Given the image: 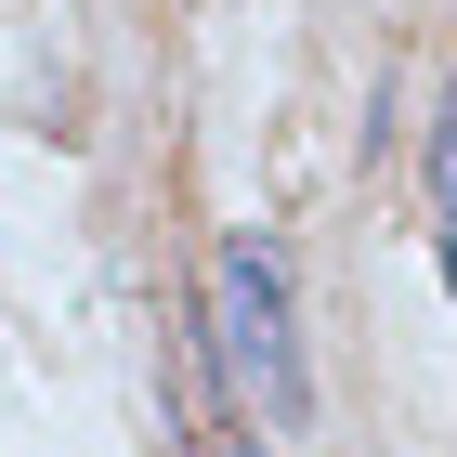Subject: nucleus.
<instances>
[{
    "mask_svg": "<svg viewBox=\"0 0 457 457\" xmlns=\"http://www.w3.org/2000/svg\"><path fill=\"white\" fill-rule=\"evenodd\" d=\"M210 301H222V366H236V392L275 405V431H301L314 419V379H301V327H287V262L262 236H222Z\"/></svg>",
    "mask_w": 457,
    "mask_h": 457,
    "instance_id": "obj_1",
    "label": "nucleus"
}]
</instances>
